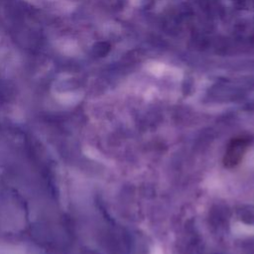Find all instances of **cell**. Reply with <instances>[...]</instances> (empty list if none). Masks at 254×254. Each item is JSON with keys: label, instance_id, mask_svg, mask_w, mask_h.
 Wrapping results in <instances>:
<instances>
[{"label": "cell", "instance_id": "1", "mask_svg": "<svg viewBox=\"0 0 254 254\" xmlns=\"http://www.w3.org/2000/svg\"><path fill=\"white\" fill-rule=\"evenodd\" d=\"M249 140L245 137L235 138L228 145L224 156V164L226 167H233L239 163L245 153Z\"/></svg>", "mask_w": 254, "mask_h": 254}]
</instances>
